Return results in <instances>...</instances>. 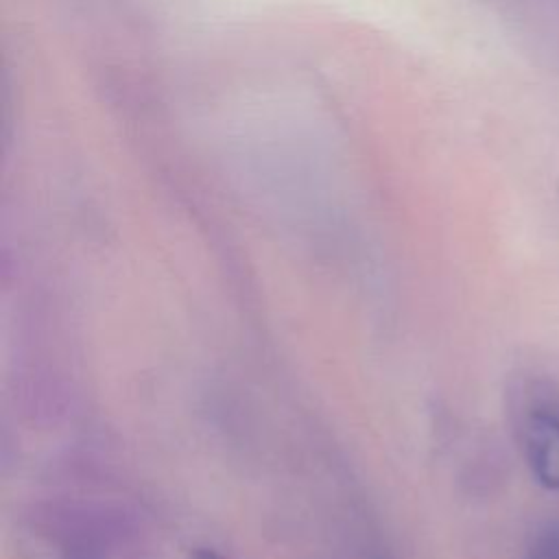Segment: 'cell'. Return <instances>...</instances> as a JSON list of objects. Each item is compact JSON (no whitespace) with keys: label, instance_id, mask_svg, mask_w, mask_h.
Segmentation results:
<instances>
[{"label":"cell","instance_id":"3","mask_svg":"<svg viewBox=\"0 0 559 559\" xmlns=\"http://www.w3.org/2000/svg\"><path fill=\"white\" fill-rule=\"evenodd\" d=\"M194 559H223V557L216 555V552L210 550V548H199V550L194 552Z\"/></svg>","mask_w":559,"mask_h":559},{"label":"cell","instance_id":"1","mask_svg":"<svg viewBox=\"0 0 559 559\" xmlns=\"http://www.w3.org/2000/svg\"><path fill=\"white\" fill-rule=\"evenodd\" d=\"M515 443L531 476L559 491V389L539 376H524L509 391Z\"/></svg>","mask_w":559,"mask_h":559},{"label":"cell","instance_id":"2","mask_svg":"<svg viewBox=\"0 0 559 559\" xmlns=\"http://www.w3.org/2000/svg\"><path fill=\"white\" fill-rule=\"evenodd\" d=\"M524 559H559V526L542 528L531 539Z\"/></svg>","mask_w":559,"mask_h":559}]
</instances>
